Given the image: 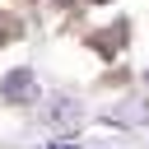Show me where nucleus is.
I'll return each instance as SVG.
<instances>
[{
  "label": "nucleus",
  "instance_id": "f257e3e1",
  "mask_svg": "<svg viewBox=\"0 0 149 149\" xmlns=\"http://www.w3.org/2000/svg\"><path fill=\"white\" fill-rule=\"evenodd\" d=\"M33 93V79L23 74V70H14L9 79H5V98H28Z\"/></svg>",
  "mask_w": 149,
  "mask_h": 149
}]
</instances>
